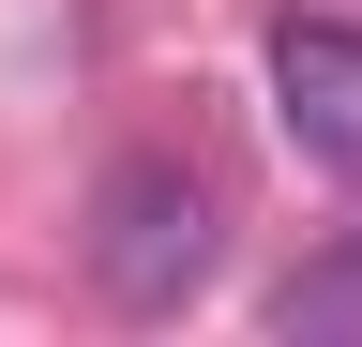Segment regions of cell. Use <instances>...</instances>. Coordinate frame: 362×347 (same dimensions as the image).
Wrapping results in <instances>:
<instances>
[{
    "mask_svg": "<svg viewBox=\"0 0 362 347\" xmlns=\"http://www.w3.org/2000/svg\"><path fill=\"white\" fill-rule=\"evenodd\" d=\"M76 257H90V287H106L121 317H181V302L211 287V257H226V211H211V182L181 151H121L106 182H90Z\"/></svg>",
    "mask_w": 362,
    "mask_h": 347,
    "instance_id": "1",
    "label": "cell"
},
{
    "mask_svg": "<svg viewBox=\"0 0 362 347\" xmlns=\"http://www.w3.org/2000/svg\"><path fill=\"white\" fill-rule=\"evenodd\" d=\"M272 121H287L302 166L362 182V30L347 16H287L272 30Z\"/></svg>",
    "mask_w": 362,
    "mask_h": 347,
    "instance_id": "2",
    "label": "cell"
},
{
    "mask_svg": "<svg viewBox=\"0 0 362 347\" xmlns=\"http://www.w3.org/2000/svg\"><path fill=\"white\" fill-rule=\"evenodd\" d=\"M272 332H362V242L347 257H317V272L272 287Z\"/></svg>",
    "mask_w": 362,
    "mask_h": 347,
    "instance_id": "3",
    "label": "cell"
}]
</instances>
